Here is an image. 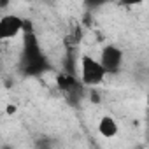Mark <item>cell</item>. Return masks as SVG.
Here are the masks:
<instances>
[{
	"label": "cell",
	"instance_id": "cell-1",
	"mask_svg": "<svg viewBox=\"0 0 149 149\" xmlns=\"http://www.w3.org/2000/svg\"><path fill=\"white\" fill-rule=\"evenodd\" d=\"M19 68L25 76H40V74H44L49 68V61H47L46 54L40 51L39 40L33 32L25 33L23 51H21V58H19Z\"/></svg>",
	"mask_w": 149,
	"mask_h": 149
},
{
	"label": "cell",
	"instance_id": "cell-2",
	"mask_svg": "<svg viewBox=\"0 0 149 149\" xmlns=\"http://www.w3.org/2000/svg\"><path fill=\"white\" fill-rule=\"evenodd\" d=\"M107 76V70L102 65L100 60L90 56V54H83L79 60V79L84 83V86L93 88L104 83Z\"/></svg>",
	"mask_w": 149,
	"mask_h": 149
},
{
	"label": "cell",
	"instance_id": "cell-3",
	"mask_svg": "<svg viewBox=\"0 0 149 149\" xmlns=\"http://www.w3.org/2000/svg\"><path fill=\"white\" fill-rule=\"evenodd\" d=\"M100 61L107 74H118L123 67V51L116 44H107L100 51Z\"/></svg>",
	"mask_w": 149,
	"mask_h": 149
},
{
	"label": "cell",
	"instance_id": "cell-4",
	"mask_svg": "<svg viewBox=\"0 0 149 149\" xmlns=\"http://www.w3.org/2000/svg\"><path fill=\"white\" fill-rule=\"evenodd\" d=\"M25 28V19L18 14H4L0 19V39H14Z\"/></svg>",
	"mask_w": 149,
	"mask_h": 149
},
{
	"label": "cell",
	"instance_id": "cell-5",
	"mask_svg": "<svg viewBox=\"0 0 149 149\" xmlns=\"http://www.w3.org/2000/svg\"><path fill=\"white\" fill-rule=\"evenodd\" d=\"M119 132V126H118V121L112 118V116H102L100 121H98V133L105 139H112L116 137Z\"/></svg>",
	"mask_w": 149,
	"mask_h": 149
},
{
	"label": "cell",
	"instance_id": "cell-6",
	"mask_svg": "<svg viewBox=\"0 0 149 149\" xmlns=\"http://www.w3.org/2000/svg\"><path fill=\"white\" fill-rule=\"evenodd\" d=\"M109 2H111V0H83V6L91 13V11H97V9H100V7L107 6Z\"/></svg>",
	"mask_w": 149,
	"mask_h": 149
},
{
	"label": "cell",
	"instance_id": "cell-7",
	"mask_svg": "<svg viewBox=\"0 0 149 149\" xmlns=\"http://www.w3.org/2000/svg\"><path fill=\"white\" fill-rule=\"evenodd\" d=\"M144 0H119V6L123 7H133V6H140Z\"/></svg>",
	"mask_w": 149,
	"mask_h": 149
},
{
	"label": "cell",
	"instance_id": "cell-8",
	"mask_svg": "<svg viewBox=\"0 0 149 149\" xmlns=\"http://www.w3.org/2000/svg\"><path fill=\"white\" fill-rule=\"evenodd\" d=\"M9 2H11V0H0V6H2V7H6Z\"/></svg>",
	"mask_w": 149,
	"mask_h": 149
},
{
	"label": "cell",
	"instance_id": "cell-9",
	"mask_svg": "<svg viewBox=\"0 0 149 149\" xmlns=\"http://www.w3.org/2000/svg\"><path fill=\"white\" fill-rule=\"evenodd\" d=\"M16 111V107L14 105H9V109H7V112H14Z\"/></svg>",
	"mask_w": 149,
	"mask_h": 149
},
{
	"label": "cell",
	"instance_id": "cell-10",
	"mask_svg": "<svg viewBox=\"0 0 149 149\" xmlns=\"http://www.w3.org/2000/svg\"><path fill=\"white\" fill-rule=\"evenodd\" d=\"M49 2H51V0H49Z\"/></svg>",
	"mask_w": 149,
	"mask_h": 149
}]
</instances>
